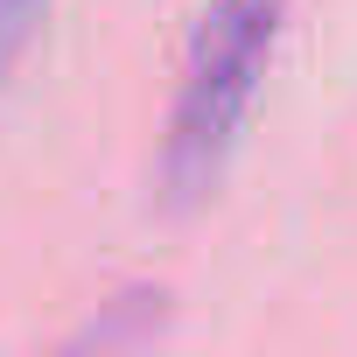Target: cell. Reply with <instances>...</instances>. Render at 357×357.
<instances>
[{
    "mask_svg": "<svg viewBox=\"0 0 357 357\" xmlns=\"http://www.w3.org/2000/svg\"><path fill=\"white\" fill-rule=\"evenodd\" d=\"M43 22H50V0H0V77L29 56Z\"/></svg>",
    "mask_w": 357,
    "mask_h": 357,
    "instance_id": "obj_2",
    "label": "cell"
},
{
    "mask_svg": "<svg viewBox=\"0 0 357 357\" xmlns=\"http://www.w3.org/2000/svg\"><path fill=\"white\" fill-rule=\"evenodd\" d=\"M287 22V0H211L190 56H183V84L168 105V133H161V190L175 211H190L218 190V175L252 119L259 77L273 63Z\"/></svg>",
    "mask_w": 357,
    "mask_h": 357,
    "instance_id": "obj_1",
    "label": "cell"
}]
</instances>
